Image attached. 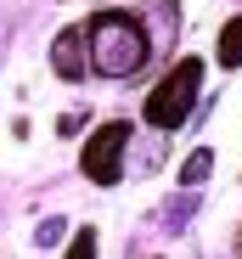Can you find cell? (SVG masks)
I'll list each match as a JSON object with an SVG mask.
<instances>
[{"label":"cell","instance_id":"8992f818","mask_svg":"<svg viewBox=\"0 0 242 259\" xmlns=\"http://www.w3.org/2000/svg\"><path fill=\"white\" fill-rule=\"evenodd\" d=\"M209 169H214V152H191V158H186V169H180V181H186V186H197V181H209Z\"/></svg>","mask_w":242,"mask_h":259},{"label":"cell","instance_id":"277c9868","mask_svg":"<svg viewBox=\"0 0 242 259\" xmlns=\"http://www.w3.org/2000/svg\"><path fill=\"white\" fill-rule=\"evenodd\" d=\"M51 68L62 73V79H79L90 68V51H85V28H68V34H57V46H51Z\"/></svg>","mask_w":242,"mask_h":259},{"label":"cell","instance_id":"ba28073f","mask_svg":"<svg viewBox=\"0 0 242 259\" xmlns=\"http://www.w3.org/2000/svg\"><path fill=\"white\" fill-rule=\"evenodd\" d=\"M236 253H242V231H236Z\"/></svg>","mask_w":242,"mask_h":259},{"label":"cell","instance_id":"3957f363","mask_svg":"<svg viewBox=\"0 0 242 259\" xmlns=\"http://www.w3.org/2000/svg\"><path fill=\"white\" fill-rule=\"evenodd\" d=\"M124 141H130V118H113V124H102L96 136L85 141V152H79V169L96 181V186H113L118 175H124Z\"/></svg>","mask_w":242,"mask_h":259},{"label":"cell","instance_id":"5b68a950","mask_svg":"<svg viewBox=\"0 0 242 259\" xmlns=\"http://www.w3.org/2000/svg\"><path fill=\"white\" fill-rule=\"evenodd\" d=\"M220 62L225 68H242V17H231L220 28Z\"/></svg>","mask_w":242,"mask_h":259},{"label":"cell","instance_id":"7a4b0ae2","mask_svg":"<svg viewBox=\"0 0 242 259\" xmlns=\"http://www.w3.org/2000/svg\"><path fill=\"white\" fill-rule=\"evenodd\" d=\"M197 84H203V62L197 57H180L164 79L152 84V96H147V124L152 130H175V124H186V113H191V102H197Z\"/></svg>","mask_w":242,"mask_h":259},{"label":"cell","instance_id":"6da1fadb","mask_svg":"<svg viewBox=\"0 0 242 259\" xmlns=\"http://www.w3.org/2000/svg\"><path fill=\"white\" fill-rule=\"evenodd\" d=\"M85 28V51H90V68L107 73V79H124L147 62V28L141 17H124V12H96Z\"/></svg>","mask_w":242,"mask_h":259},{"label":"cell","instance_id":"52a82bcc","mask_svg":"<svg viewBox=\"0 0 242 259\" xmlns=\"http://www.w3.org/2000/svg\"><path fill=\"white\" fill-rule=\"evenodd\" d=\"M85 253H96V231H73V248H68V259H85Z\"/></svg>","mask_w":242,"mask_h":259}]
</instances>
